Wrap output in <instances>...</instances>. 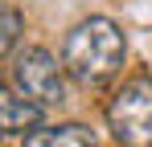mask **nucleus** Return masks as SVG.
<instances>
[{"label":"nucleus","mask_w":152,"mask_h":147,"mask_svg":"<svg viewBox=\"0 0 152 147\" xmlns=\"http://www.w3.org/2000/svg\"><path fill=\"white\" fill-rule=\"evenodd\" d=\"M124 57H127L124 33H119V24L107 21V17H86L82 24L70 29V37L62 45V66L82 86L111 82L115 74L124 70Z\"/></svg>","instance_id":"f257e3e1"},{"label":"nucleus","mask_w":152,"mask_h":147,"mask_svg":"<svg viewBox=\"0 0 152 147\" xmlns=\"http://www.w3.org/2000/svg\"><path fill=\"white\" fill-rule=\"evenodd\" d=\"M107 127L124 147H152V78H127L107 106Z\"/></svg>","instance_id":"f03ea898"},{"label":"nucleus","mask_w":152,"mask_h":147,"mask_svg":"<svg viewBox=\"0 0 152 147\" xmlns=\"http://www.w3.org/2000/svg\"><path fill=\"white\" fill-rule=\"evenodd\" d=\"M12 90L25 94L37 106L66 102V66H58V57L45 49L29 45L12 57Z\"/></svg>","instance_id":"7ed1b4c3"},{"label":"nucleus","mask_w":152,"mask_h":147,"mask_svg":"<svg viewBox=\"0 0 152 147\" xmlns=\"http://www.w3.org/2000/svg\"><path fill=\"white\" fill-rule=\"evenodd\" d=\"M37 127H41V106L0 86V135H33Z\"/></svg>","instance_id":"20e7f679"},{"label":"nucleus","mask_w":152,"mask_h":147,"mask_svg":"<svg viewBox=\"0 0 152 147\" xmlns=\"http://www.w3.org/2000/svg\"><path fill=\"white\" fill-rule=\"evenodd\" d=\"M25 147H95V131L82 122H58V127H37L25 135Z\"/></svg>","instance_id":"39448f33"},{"label":"nucleus","mask_w":152,"mask_h":147,"mask_svg":"<svg viewBox=\"0 0 152 147\" xmlns=\"http://www.w3.org/2000/svg\"><path fill=\"white\" fill-rule=\"evenodd\" d=\"M21 33H25V17H21L12 4H0V57L17 49Z\"/></svg>","instance_id":"423d86ee"}]
</instances>
